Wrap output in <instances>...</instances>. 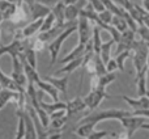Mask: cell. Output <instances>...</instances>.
I'll return each mask as SVG.
<instances>
[{
	"mask_svg": "<svg viewBox=\"0 0 149 139\" xmlns=\"http://www.w3.org/2000/svg\"><path fill=\"white\" fill-rule=\"evenodd\" d=\"M63 138V133H52L49 134V139H62Z\"/></svg>",
	"mask_w": 149,
	"mask_h": 139,
	"instance_id": "cell-34",
	"label": "cell"
},
{
	"mask_svg": "<svg viewBox=\"0 0 149 139\" xmlns=\"http://www.w3.org/2000/svg\"><path fill=\"white\" fill-rule=\"evenodd\" d=\"M24 110H17V117H18V125H17V131H16V137L15 139H24L25 138V119L22 116Z\"/></svg>",
	"mask_w": 149,
	"mask_h": 139,
	"instance_id": "cell-21",
	"label": "cell"
},
{
	"mask_svg": "<svg viewBox=\"0 0 149 139\" xmlns=\"http://www.w3.org/2000/svg\"><path fill=\"white\" fill-rule=\"evenodd\" d=\"M4 21V18H3V13L0 12V25H1V22Z\"/></svg>",
	"mask_w": 149,
	"mask_h": 139,
	"instance_id": "cell-39",
	"label": "cell"
},
{
	"mask_svg": "<svg viewBox=\"0 0 149 139\" xmlns=\"http://www.w3.org/2000/svg\"><path fill=\"white\" fill-rule=\"evenodd\" d=\"M88 3H89V4L94 8V11L97 13H101V12H103V11H105V5L102 4V1H101V0H88Z\"/></svg>",
	"mask_w": 149,
	"mask_h": 139,
	"instance_id": "cell-29",
	"label": "cell"
},
{
	"mask_svg": "<svg viewBox=\"0 0 149 139\" xmlns=\"http://www.w3.org/2000/svg\"><path fill=\"white\" fill-rule=\"evenodd\" d=\"M49 117H50V121L59 119V118H64V117H67V110H65V109H62V110L52 112L51 114H49Z\"/></svg>",
	"mask_w": 149,
	"mask_h": 139,
	"instance_id": "cell-30",
	"label": "cell"
},
{
	"mask_svg": "<svg viewBox=\"0 0 149 139\" xmlns=\"http://www.w3.org/2000/svg\"><path fill=\"white\" fill-rule=\"evenodd\" d=\"M98 18L102 21L105 25H111V20H113V15L109 12L107 9H105L103 12L98 13Z\"/></svg>",
	"mask_w": 149,
	"mask_h": 139,
	"instance_id": "cell-27",
	"label": "cell"
},
{
	"mask_svg": "<svg viewBox=\"0 0 149 139\" xmlns=\"http://www.w3.org/2000/svg\"><path fill=\"white\" fill-rule=\"evenodd\" d=\"M0 91H1V85H0Z\"/></svg>",
	"mask_w": 149,
	"mask_h": 139,
	"instance_id": "cell-45",
	"label": "cell"
},
{
	"mask_svg": "<svg viewBox=\"0 0 149 139\" xmlns=\"http://www.w3.org/2000/svg\"><path fill=\"white\" fill-rule=\"evenodd\" d=\"M0 46H1V32H0Z\"/></svg>",
	"mask_w": 149,
	"mask_h": 139,
	"instance_id": "cell-41",
	"label": "cell"
},
{
	"mask_svg": "<svg viewBox=\"0 0 149 139\" xmlns=\"http://www.w3.org/2000/svg\"><path fill=\"white\" fill-rule=\"evenodd\" d=\"M105 68H106V72H107V74H113L115 70H118V65H116L115 59L111 58V59L105 65Z\"/></svg>",
	"mask_w": 149,
	"mask_h": 139,
	"instance_id": "cell-31",
	"label": "cell"
},
{
	"mask_svg": "<svg viewBox=\"0 0 149 139\" xmlns=\"http://www.w3.org/2000/svg\"><path fill=\"white\" fill-rule=\"evenodd\" d=\"M30 15H31V21L33 20H41V18H45L50 12L51 9L42 4H38V3H34L33 5H30Z\"/></svg>",
	"mask_w": 149,
	"mask_h": 139,
	"instance_id": "cell-14",
	"label": "cell"
},
{
	"mask_svg": "<svg viewBox=\"0 0 149 139\" xmlns=\"http://www.w3.org/2000/svg\"><path fill=\"white\" fill-rule=\"evenodd\" d=\"M110 135V131H105V130H100V131H93L86 139H103Z\"/></svg>",
	"mask_w": 149,
	"mask_h": 139,
	"instance_id": "cell-28",
	"label": "cell"
},
{
	"mask_svg": "<svg viewBox=\"0 0 149 139\" xmlns=\"http://www.w3.org/2000/svg\"><path fill=\"white\" fill-rule=\"evenodd\" d=\"M82 59H84V57H82V58H77V59L71 60V62L65 63L64 67L56 70L54 75H55V76H58V75H63V74H64V75H71L72 72L76 71L77 68L81 67V65H82Z\"/></svg>",
	"mask_w": 149,
	"mask_h": 139,
	"instance_id": "cell-13",
	"label": "cell"
},
{
	"mask_svg": "<svg viewBox=\"0 0 149 139\" xmlns=\"http://www.w3.org/2000/svg\"><path fill=\"white\" fill-rule=\"evenodd\" d=\"M123 127L126 129L127 134L130 135V138L134 137V134L136 133V130L141 129V126L144 124H147V118H143V117H137V116H128V117H124L122 118L120 121Z\"/></svg>",
	"mask_w": 149,
	"mask_h": 139,
	"instance_id": "cell-5",
	"label": "cell"
},
{
	"mask_svg": "<svg viewBox=\"0 0 149 139\" xmlns=\"http://www.w3.org/2000/svg\"><path fill=\"white\" fill-rule=\"evenodd\" d=\"M128 116H131V112L123 110V109H95V110L89 112L81 121L77 122V125L80 124L97 125L98 122L106 121V119H118V121H120L122 118Z\"/></svg>",
	"mask_w": 149,
	"mask_h": 139,
	"instance_id": "cell-1",
	"label": "cell"
},
{
	"mask_svg": "<svg viewBox=\"0 0 149 139\" xmlns=\"http://www.w3.org/2000/svg\"><path fill=\"white\" fill-rule=\"evenodd\" d=\"M64 12H65V5L63 1H59L55 7L51 8V13L55 16V21L56 25H64L65 24V17H64Z\"/></svg>",
	"mask_w": 149,
	"mask_h": 139,
	"instance_id": "cell-17",
	"label": "cell"
},
{
	"mask_svg": "<svg viewBox=\"0 0 149 139\" xmlns=\"http://www.w3.org/2000/svg\"><path fill=\"white\" fill-rule=\"evenodd\" d=\"M131 58V51L130 50H127V51H122L119 53V54H116V57L114 58L116 62V65H118V70H120V71H124V63H126L127 59H130Z\"/></svg>",
	"mask_w": 149,
	"mask_h": 139,
	"instance_id": "cell-25",
	"label": "cell"
},
{
	"mask_svg": "<svg viewBox=\"0 0 149 139\" xmlns=\"http://www.w3.org/2000/svg\"><path fill=\"white\" fill-rule=\"evenodd\" d=\"M20 1H22V3H25V4H28L29 7L30 5H33L34 3H36V0H20Z\"/></svg>",
	"mask_w": 149,
	"mask_h": 139,
	"instance_id": "cell-37",
	"label": "cell"
},
{
	"mask_svg": "<svg viewBox=\"0 0 149 139\" xmlns=\"http://www.w3.org/2000/svg\"><path fill=\"white\" fill-rule=\"evenodd\" d=\"M111 26H113V28H115L119 33H123V32H126L127 29H128L126 20H124L123 17H119V16H113V20H111Z\"/></svg>",
	"mask_w": 149,
	"mask_h": 139,
	"instance_id": "cell-23",
	"label": "cell"
},
{
	"mask_svg": "<svg viewBox=\"0 0 149 139\" xmlns=\"http://www.w3.org/2000/svg\"><path fill=\"white\" fill-rule=\"evenodd\" d=\"M59 1H62V0H36V3L45 5V7L50 8V9H51L52 7H55V5H56Z\"/></svg>",
	"mask_w": 149,
	"mask_h": 139,
	"instance_id": "cell-32",
	"label": "cell"
},
{
	"mask_svg": "<svg viewBox=\"0 0 149 139\" xmlns=\"http://www.w3.org/2000/svg\"><path fill=\"white\" fill-rule=\"evenodd\" d=\"M76 30H77V24L73 26H71V28L65 29L63 33H60L59 36L54 39V41H51L49 45H47V50H49L50 58H51V59H50V67H52V66L55 65V62H56V59H58V55H59V53H60V49H62L63 44L65 42V39H67L71 34H73Z\"/></svg>",
	"mask_w": 149,
	"mask_h": 139,
	"instance_id": "cell-2",
	"label": "cell"
},
{
	"mask_svg": "<svg viewBox=\"0 0 149 139\" xmlns=\"http://www.w3.org/2000/svg\"><path fill=\"white\" fill-rule=\"evenodd\" d=\"M7 1H9V3H12V4H17L20 0H7Z\"/></svg>",
	"mask_w": 149,
	"mask_h": 139,
	"instance_id": "cell-38",
	"label": "cell"
},
{
	"mask_svg": "<svg viewBox=\"0 0 149 139\" xmlns=\"http://www.w3.org/2000/svg\"><path fill=\"white\" fill-rule=\"evenodd\" d=\"M110 139H116L115 137H114V134H113V138H110Z\"/></svg>",
	"mask_w": 149,
	"mask_h": 139,
	"instance_id": "cell-44",
	"label": "cell"
},
{
	"mask_svg": "<svg viewBox=\"0 0 149 139\" xmlns=\"http://www.w3.org/2000/svg\"><path fill=\"white\" fill-rule=\"evenodd\" d=\"M145 45H147V47H148V51H149V44H145Z\"/></svg>",
	"mask_w": 149,
	"mask_h": 139,
	"instance_id": "cell-43",
	"label": "cell"
},
{
	"mask_svg": "<svg viewBox=\"0 0 149 139\" xmlns=\"http://www.w3.org/2000/svg\"><path fill=\"white\" fill-rule=\"evenodd\" d=\"M16 7L17 4H12V3L7 1V0H0V12L3 13V18L9 20L16 12Z\"/></svg>",
	"mask_w": 149,
	"mask_h": 139,
	"instance_id": "cell-18",
	"label": "cell"
},
{
	"mask_svg": "<svg viewBox=\"0 0 149 139\" xmlns=\"http://www.w3.org/2000/svg\"><path fill=\"white\" fill-rule=\"evenodd\" d=\"M0 85H1V89H8V91L18 92V93H26V88H22L18 84H16L9 75L3 72L1 67H0Z\"/></svg>",
	"mask_w": 149,
	"mask_h": 139,
	"instance_id": "cell-8",
	"label": "cell"
},
{
	"mask_svg": "<svg viewBox=\"0 0 149 139\" xmlns=\"http://www.w3.org/2000/svg\"><path fill=\"white\" fill-rule=\"evenodd\" d=\"M148 68L145 67L143 71L136 74V88H137V97H143L147 95V75H148Z\"/></svg>",
	"mask_w": 149,
	"mask_h": 139,
	"instance_id": "cell-11",
	"label": "cell"
},
{
	"mask_svg": "<svg viewBox=\"0 0 149 139\" xmlns=\"http://www.w3.org/2000/svg\"><path fill=\"white\" fill-rule=\"evenodd\" d=\"M42 21H43V18H41V20H33V21H30L26 26H24V28L21 29L24 37H25L26 39H30L31 37H34L37 33H39L41 26H42Z\"/></svg>",
	"mask_w": 149,
	"mask_h": 139,
	"instance_id": "cell-12",
	"label": "cell"
},
{
	"mask_svg": "<svg viewBox=\"0 0 149 139\" xmlns=\"http://www.w3.org/2000/svg\"><path fill=\"white\" fill-rule=\"evenodd\" d=\"M113 95H109L106 92V89H97V91H90L84 98V102L86 105V109H89L90 112L98 109V106L101 105L105 98H111Z\"/></svg>",
	"mask_w": 149,
	"mask_h": 139,
	"instance_id": "cell-4",
	"label": "cell"
},
{
	"mask_svg": "<svg viewBox=\"0 0 149 139\" xmlns=\"http://www.w3.org/2000/svg\"><path fill=\"white\" fill-rule=\"evenodd\" d=\"M68 139H86V138L79 137L77 134H74V131H72V133H70V135H68Z\"/></svg>",
	"mask_w": 149,
	"mask_h": 139,
	"instance_id": "cell-35",
	"label": "cell"
},
{
	"mask_svg": "<svg viewBox=\"0 0 149 139\" xmlns=\"http://www.w3.org/2000/svg\"><path fill=\"white\" fill-rule=\"evenodd\" d=\"M63 3H64V5H73V4H76L79 0H62Z\"/></svg>",
	"mask_w": 149,
	"mask_h": 139,
	"instance_id": "cell-36",
	"label": "cell"
},
{
	"mask_svg": "<svg viewBox=\"0 0 149 139\" xmlns=\"http://www.w3.org/2000/svg\"><path fill=\"white\" fill-rule=\"evenodd\" d=\"M147 68H148V71H149V54H148V58H147Z\"/></svg>",
	"mask_w": 149,
	"mask_h": 139,
	"instance_id": "cell-40",
	"label": "cell"
},
{
	"mask_svg": "<svg viewBox=\"0 0 149 139\" xmlns=\"http://www.w3.org/2000/svg\"><path fill=\"white\" fill-rule=\"evenodd\" d=\"M90 28L92 22L85 17L77 18V33H79V45H86L90 41Z\"/></svg>",
	"mask_w": 149,
	"mask_h": 139,
	"instance_id": "cell-6",
	"label": "cell"
},
{
	"mask_svg": "<svg viewBox=\"0 0 149 139\" xmlns=\"http://www.w3.org/2000/svg\"><path fill=\"white\" fill-rule=\"evenodd\" d=\"M100 30H101V29L98 28V26L93 25V38H92V44H93V50H94L95 54H100L101 46H102V41H101Z\"/></svg>",
	"mask_w": 149,
	"mask_h": 139,
	"instance_id": "cell-22",
	"label": "cell"
},
{
	"mask_svg": "<svg viewBox=\"0 0 149 139\" xmlns=\"http://www.w3.org/2000/svg\"><path fill=\"white\" fill-rule=\"evenodd\" d=\"M114 137L116 139H131L130 135L127 134V131H122V133H118V134H114Z\"/></svg>",
	"mask_w": 149,
	"mask_h": 139,
	"instance_id": "cell-33",
	"label": "cell"
},
{
	"mask_svg": "<svg viewBox=\"0 0 149 139\" xmlns=\"http://www.w3.org/2000/svg\"><path fill=\"white\" fill-rule=\"evenodd\" d=\"M145 96H147V97L149 98V91H148V92H147V95H145Z\"/></svg>",
	"mask_w": 149,
	"mask_h": 139,
	"instance_id": "cell-42",
	"label": "cell"
},
{
	"mask_svg": "<svg viewBox=\"0 0 149 139\" xmlns=\"http://www.w3.org/2000/svg\"><path fill=\"white\" fill-rule=\"evenodd\" d=\"M24 119H25V138L24 139H37V133H36V127H34L33 119H31L30 114L28 110L22 112Z\"/></svg>",
	"mask_w": 149,
	"mask_h": 139,
	"instance_id": "cell-15",
	"label": "cell"
},
{
	"mask_svg": "<svg viewBox=\"0 0 149 139\" xmlns=\"http://www.w3.org/2000/svg\"><path fill=\"white\" fill-rule=\"evenodd\" d=\"M115 45V41L114 39H110V41H107V42H105V44H102V46H101V50H100V57H101V59H102V62L105 63H107L109 60L111 59V47Z\"/></svg>",
	"mask_w": 149,
	"mask_h": 139,
	"instance_id": "cell-19",
	"label": "cell"
},
{
	"mask_svg": "<svg viewBox=\"0 0 149 139\" xmlns=\"http://www.w3.org/2000/svg\"><path fill=\"white\" fill-rule=\"evenodd\" d=\"M114 98H123L130 106H131L134 110H140V109H149V98L147 96H143V97H137V98H131L128 96L123 95V96H114Z\"/></svg>",
	"mask_w": 149,
	"mask_h": 139,
	"instance_id": "cell-9",
	"label": "cell"
},
{
	"mask_svg": "<svg viewBox=\"0 0 149 139\" xmlns=\"http://www.w3.org/2000/svg\"><path fill=\"white\" fill-rule=\"evenodd\" d=\"M9 21L16 29H22L24 26L28 25L31 21V15H30V8H29V5L22 1H18L17 7H16L15 15L9 18Z\"/></svg>",
	"mask_w": 149,
	"mask_h": 139,
	"instance_id": "cell-3",
	"label": "cell"
},
{
	"mask_svg": "<svg viewBox=\"0 0 149 139\" xmlns=\"http://www.w3.org/2000/svg\"><path fill=\"white\" fill-rule=\"evenodd\" d=\"M55 24H56V21H55V16L50 12L49 15L43 18V21H42V26H41L39 33H43V32H47V30H50V29H52L55 26Z\"/></svg>",
	"mask_w": 149,
	"mask_h": 139,
	"instance_id": "cell-24",
	"label": "cell"
},
{
	"mask_svg": "<svg viewBox=\"0 0 149 139\" xmlns=\"http://www.w3.org/2000/svg\"><path fill=\"white\" fill-rule=\"evenodd\" d=\"M95 129V125L93 124H80L74 129V134H77L81 138H88Z\"/></svg>",
	"mask_w": 149,
	"mask_h": 139,
	"instance_id": "cell-20",
	"label": "cell"
},
{
	"mask_svg": "<svg viewBox=\"0 0 149 139\" xmlns=\"http://www.w3.org/2000/svg\"><path fill=\"white\" fill-rule=\"evenodd\" d=\"M84 55H85V45H77L76 47H73V50L70 53V54H67L64 58H62L59 62L63 63V65H65V63L71 62V60L77 59V58H82Z\"/></svg>",
	"mask_w": 149,
	"mask_h": 139,
	"instance_id": "cell-16",
	"label": "cell"
},
{
	"mask_svg": "<svg viewBox=\"0 0 149 139\" xmlns=\"http://www.w3.org/2000/svg\"><path fill=\"white\" fill-rule=\"evenodd\" d=\"M136 36H139V38L137 39L145 42V44H149V29L145 25H140L139 28H137Z\"/></svg>",
	"mask_w": 149,
	"mask_h": 139,
	"instance_id": "cell-26",
	"label": "cell"
},
{
	"mask_svg": "<svg viewBox=\"0 0 149 139\" xmlns=\"http://www.w3.org/2000/svg\"><path fill=\"white\" fill-rule=\"evenodd\" d=\"M68 76L70 75H64V76H55V75H47L43 77L45 81L50 83L51 85H54L59 92H62L64 95V97H67V85H68Z\"/></svg>",
	"mask_w": 149,
	"mask_h": 139,
	"instance_id": "cell-7",
	"label": "cell"
},
{
	"mask_svg": "<svg viewBox=\"0 0 149 139\" xmlns=\"http://www.w3.org/2000/svg\"><path fill=\"white\" fill-rule=\"evenodd\" d=\"M36 87L38 91L46 93V95L51 98L52 102H58V101H59V91H58L54 85L50 84V83L45 81L43 79H39L38 81H36Z\"/></svg>",
	"mask_w": 149,
	"mask_h": 139,
	"instance_id": "cell-10",
	"label": "cell"
}]
</instances>
